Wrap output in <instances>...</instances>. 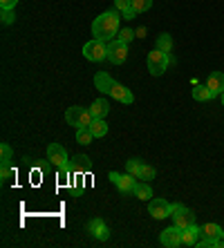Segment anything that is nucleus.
<instances>
[{"label": "nucleus", "instance_id": "nucleus-21", "mask_svg": "<svg viewBox=\"0 0 224 248\" xmlns=\"http://www.w3.org/2000/svg\"><path fill=\"white\" fill-rule=\"evenodd\" d=\"M141 168H144V163L139 161V159H128L126 161V172L132 174V177H137V179H141Z\"/></svg>", "mask_w": 224, "mask_h": 248}, {"label": "nucleus", "instance_id": "nucleus-33", "mask_svg": "<svg viewBox=\"0 0 224 248\" xmlns=\"http://www.w3.org/2000/svg\"><path fill=\"white\" fill-rule=\"evenodd\" d=\"M18 5V0H0V9H14Z\"/></svg>", "mask_w": 224, "mask_h": 248}, {"label": "nucleus", "instance_id": "nucleus-12", "mask_svg": "<svg viewBox=\"0 0 224 248\" xmlns=\"http://www.w3.org/2000/svg\"><path fill=\"white\" fill-rule=\"evenodd\" d=\"M110 96L115 98V101H119V103H126V105H130L132 101H135L132 92L128 90L126 85H121V83H115V85H112V90H110Z\"/></svg>", "mask_w": 224, "mask_h": 248}, {"label": "nucleus", "instance_id": "nucleus-1", "mask_svg": "<svg viewBox=\"0 0 224 248\" xmlns=\"http://www.w3.org/2000/svg\"><path fill=\"white\" fill-rule=\"evenodd\" d=\"M119 25H121V12H117V9L103 12L101 16L94 18L92 36L97 41H103V43L115 41L117 36H119Z\"/></svg>", "mask_w": 224, "mask_h": 248}, {"label": "nucleus", "instance_id": "nucleus-30", "mask_svg": "<svg viewBox=\"0 0 224 248\" xmlns=\"http://www.w3.org/2000/svg\"><path fill=\"white\" fill-rule=\"evenodd\" d=\"M2 25H12L14 20H16V14H14V9H2Z\"/></svg>", "mask_w": 224, "mask_h": 248}, {"label": "nucleus", "instance_id": "nucleus-29", "mask_svg": "<svg viewBox=\"0 0 224 248\" xmlns=\"http://www.w3.org/2000/svg\"><path fill=\"white\" fill-rule=\"evenodd\" d=\"M0 155H2V161L0 163H12V148H9L7 143L0 145Z\"/></svg>", "mask_w": 224, "mask_h": 248}, {"label": "nucleus", "instance_id": "nucleus-13", "mask_svg": "<svg viewBox=\"0 0 224 248\" xmlns=\"http://www.w3.org/2000/svg\"><path fill=\"white\" fill-rule=\"evenodd\" d=\"M207 87L211 90V96H220V94L224 92V74L222 72H213L211 76H208V81H207Z\"/></svg>", "mask_w": 224, "mask_h": 248}, {"label": "nucleus", "instance_id": "nucleus-28", "mask_svg": "<svg viewBox=\"0 0 224 248\" xmlns=\"http://www.w3.org/2000/svg\"><path fill=\"white\" fill-rule=\"evenodd\" d=\"M115 9L121 14H126L132 9V0H115Z\"/></svg>", "mask_w": 224, "mask_h": 248}, {"label": "nucleus", "instance_id": "nucleus-34", "mask_svg": "<svg viewBox=\"0 0 224 248\" xmlns=\"http://www.w3.org/2000/svg\"><path fill=\"white\" fill-rule=\"evenodd\" d=\"M220 242H222V248H224V231H222V235H220Z\"/></svg>", "mask_w": 224, "mask_h": 248}, {"label": "nucleus", "instance_id": "nucleus-27", "mask_svg": "<svg viewBox=\"0 0 224 248\" xmlns=\"http://www.w3.org/2000/svg\"><path fill=\"white\" fill-rule=\"evenodd\" d=\"M155 174H157L155 168L148 166V163H144V168H141V179H144V181H153V179H155Z\"/></svg>", "mask_w": 224, "mask_h": 248}, {"label": "nucleus", "instance_id": "nucleus-24", "mask_svg": "<svg viewBox=\"0 0 224 248\" xmlns=\"http://www.w3.org/2000/svg\"><path fill=\"white\" fill-rule=\"evenodd\" d=\"M150 7H153V0H132V12L137 14V16L148 12Z\"/></svg>", "mask_w": 224, "mask_h": 248}, {"label": "nucleus", "instance_id": "nucleus-20", "mask_svg": "<svg viewBox=\"0 0 224 248\" xmlns=\"http://www.w3.org/2000/svg\"><path fill=\"white\" fill-rule=\"evenodd\" d=\"M193 98H195V101H200V103H204V101H211V90H208L207 85H193Z\"/></svg>", "mask_w": 224, "mask_h": 248}, {"label": "nucleus", "instance_id": "nucleus-7", "mask_svg": "<svg viewBox=\"0 0 224 248\" xmlns=\"http://www.w3.org/2000/svg\"><path fill=\"white\" fill-rule=\"evenodd\" d=\"M148 213H150V217H155V219H166L172 213V203H168L166 199H153V202L148 203Z\"/></svg>", "mask_w": 224, "mask_h": 248}, {"label": "nucleus", "instance_id": "nucleus-6", "mask_svg": "<svg viewBox=\"0 0 224 248\" xmlns=\"http://www.w3.org/2000/svg\"><path fill=\"white\" fill-rule=\"evenodd\" d=\"M128 58V43H123L121 38H115V41L108 43V61L112 65H121L126 63Z\"/></svg>", "mask_w": 224, "mask_h": 248}, {"label": "nucleus", "instance_id": "nucleus-16", "mask_svg": "<svg viewBox=\"0 0 224 248\" xmlns=\"http://www.w3.org/2000/svg\"><path fill=\"white\" fill-rule=\"evenodd\" d=\"M87 130L92 132L94 139H103L105 134H108V123H105V119H92V123H90Z\"/></svg>", "mask_w": 224, "mask_h": 248}, {"label": "nucleus", "instance_id": "nucleus-25", "mask_svg": "<svg viewBox=\"0 0 224 248\" xmlns=\"http://www.w3.org/2000/svg\"><path fill=\"white\" fill-rule=\"evenodd\" d=\"M195 246H200V248H220L222 242H220V237H204V239H197Z\"/></svg>", "mask_w": 224, "mask_h": 248}, {"label": "nucleus", "instance_id": "nucleus-4", "mask_svg": "<svg viewBox=\"0 0 224 248\" xmlns=\"http://www.w3.org/2000/svg\"><path fill=\"white\" fill-rule=\"evenodd\" d=\"M172 58L168 56V54H164L161 49H153V52L148 54V72L153 76H161L164 72H166L168 63H171Z\"/></svg>", "mask_w": 224, "mask_h": 248}, {"label": "nucleus", "instance_id": "nucleus-3", "mask_svg": "<svg viewBox=\"0 0 224 248\" xmlns=\"http://www.w3.org/2000/svg\"><path fill=\"white\" fill-rule=\"evenodd\" d=\"M83 56L90 61V63H101V61H108V43L103 41H87L83 45Z\"/></svg>", "mask_w": 224, "mask_h": 248}, {"label": "nucleus", "instance_id": "nucleus-35", "mask_svg": "<svg viewBox=\"0 0 224 248\" xmlns=\"http://www.w3.org/2000/svg\"><path fill=\"white\" fill-rule=\"evenodd\" d=\"M220 98H222V105H224V92H222V94H220Z\"/></svg>", "mask_w": 224, "mask_h": 248}, {"label": "nucleus", "instance_id": "nucleus-9", "mask_svg": "<svg viewBox=\"0 0 224 248\" xmlns=\"http://www.w3.org/2000/svg\"><path fill=\"white\" fill-rule=\"evenodd\" d=\"M110 181L119 188L121 192H132L135 190V186H137V177H132V174H119V172H110Z\"/></svg>", "mask_w": 224, "mask_h": 248}, {"label": "nucleus", "instance_id": "nucleus-19", "mask_svg": "<svg viewBox=\"0 0 224 248\" xmlns=\"http://www.w3.org/2000/svg\"><path fill=\"white\" fill-rule=\"evenodd\" d=\"M87 168H90V159H87V156H83V155H79V156H74V161L69 163V170H72V172H86Z\"/></svg>", "mask_w": 224, "mask_h": 248}, {"label": "nucleus", "instance_id": "nucleus-11", "mask_svg": "<svg viewBox=\"0 0 224 248\" xmlns=\"http://www.w3.org/2000/svg\"><path fill=\"white\" fill-rule=\"evenodd\" d=\"M87 232H92V237L94 239H99V242H108L110 239L108 224H105L103 219H99V217H94V219L87 221Z\"/></svg>", "mask_w": 224, "mask_h": 248}, {"label": "nucleus", "instance_id": "nucleus-17", "mask_svg": "<svg viewBox=\"0 0 224 248\" xmlns=\"http://www.w3.org/2000/svg\"><path fill=\"white\" fill-rule=\"evenodd\" d=\"M90 112H92L94 119H105V114L110 112V105L105 103V98H97V101L90 105Z\"/></svg>", "mask_w": 224, "mask_h": 248}, {"label": "nucleus", "instance_id": "nucleus-31", "mask_svg": "<svg viewBox=\"0 0 224 248\" xmlns=\"http://www.w3.org/2000/svg\"><path fill=\"white\" fill-rule=\"evenodd\" d=\"M117 38H121V41H123V43H130L132 38H135V31H132L130 27H126V29H121V31H119V36H117Z\"/></svg>", "mask_w": 224, "mask_h": 248}, {"label": "nucleus", "instance_id": "nucleus-14", "mask_svg": "<svg viewBox=\"0 0 224 248\" xmlns=\"http://www.w3.org/2000/svg\"><path fill=\"white\" fill-rule=\"evenodd\" d=\"M200 232H202V228H197V224L184 228V231H182V246H195Z\"/></svg>", "mask_w": 224, "mask_h": 248}, {"label": "nucleus", "instance_id": "nucleus-23", "mask_svg": "<svg viewBox=\"0 0 224 248\" xmlns=\"http://www.w3.org/2000/svg\"><path fill=\"white\" fill-rule=\"evenodd\" d=\"M92 132L87 130V127H79L76 130V143H81V145H90L92 143Z\"/></svg>", "mask_w": 224, "mask_h": 248}, {"label": "nucleus", "instance_id": "nucleus-2", "mask_svg": "<svg viewBox=\"0 0 224 248\" xmlns=\"http://www.w3.org/2000/svg\"><path fill=\"white\" fill-rule=\"evenodd\" d=\"M92 112H90V108H81V105H72V108H68V112H65V121H68V125L72 127H90V123H92Z\"/></svg>", "mask_w": 224, "mask_h": 248}, {"label": "nucleus", "instance_id": "nucleus-8", "mask_svg": "<svg viewBox=\"0 0 224 248\" xmlns=\"http://www.w3.org/2000/svg\"><path fill=\"white\" fill-rule=\"evenodd\" d=\"M47 156H50V161H52L56 168H69L68 152H65V148L61 143H50V148H47Z\"/></svg>", "mask_w": 224, "mask_h": 248}, {"label": "nucleus", "instance_id": "nucleus-18", "mask_svg": "<svg viewBox=\"0 0 224 248\" xmlns=\"http://www.w3.org/2000/svg\"><path fill=\"white\" fill-rule=\"evenodd\" d=\"M132 195L137 197V199H141V202H148L150 197H153V188H150L148 181H144V184H139V181H137V186H135Z\"/></svg>", "mask_w": 224, "mask_h": 248}, {"label": "nucleus", "instance_id": "nucleus-32", "mask_svg": "<svg viewBox=\"0 0 224 248\" xmlns=\"http://www.w3.org/2000/svg\"><path fill=\"white\" fill-rule=\"evenodd\" d=\"M12 163H2V166H0V177H2V181H7L9 179V177H12Z\"/></svg>", "mask_w": 224, "mask_h": 248}, {"label": "nucleus", "instance_id": "nucleus-22", "mask_svg": "<svg viewBox=\"0 0 224 248\" xmlns=\"http://www.w3.org/2000/svg\"><path fill=\"white\" fill-rule=\"evenodd\" d=\"M157 49H161L164 54H171V49H172L171 34H159V36H157Z\"/></svg>", "mask_w": 224, "mask_h": 248}, {"label": "nucleus", "instance_id": "nucleus-15", "mask_svg": "<svg viewBox=\"0 0 224 248\" xmlns=\"http://www.w3.org/2000/svg\"><path fill=\"white\" fill-rule=\"evenodd\" d=\"M112 85H115V81H112V78H110V76L105 74V72H97V76H94V87H97L99 92L110 94Z\"/></svg>", "mask_w": 224, "mask_h": 248}, {"label": "nucleus", "instance_id": "nucleus-10", "mask_svg": "<svg viewBox=\"0 0 224 248\" xmlns=\"http://www.w3.org/2000/svg\"><path fill=\"white\" fill-rule=\"evenodd\" d=\"M159 242H161V246H166V248H177V246H182V231H179L177 226L172 224L171 228L161 231Z\"/></svg>", "mask_w": 224, "mask_h": 248}, {"label": "nucleus", "instance_id": "nucleus-5", "mask_svg": "<svg viewBox=\"0 0 224 248\" xmlns=\"http://www.w3.org/2000/svg\"><path fill=\"white\" fill-rule=\"evenodd\" d=\"M172 224L177 226L179 231H184V228H189V226L195 224V215L190 213L186 206H182V203H172Z\"/></svg>", "mask_w": 224, "mask_h": 248}, {"label": "nucleus", "instance_id": "nucleus-26", "mask_svg": "<svg viewBox=\"0 0 224 248\" xmlns=\"http://www.w3.org/2000/svg\"><path fill=\"white\" fill-rule=\"evenodd\" d=\"M222 231H224V228H220L218 224H211V221H208V224L202 228V235H204V237H220V235H222Z\"/></svg>", "mask_w": 224, "mask_h": 248}]
</instances>
